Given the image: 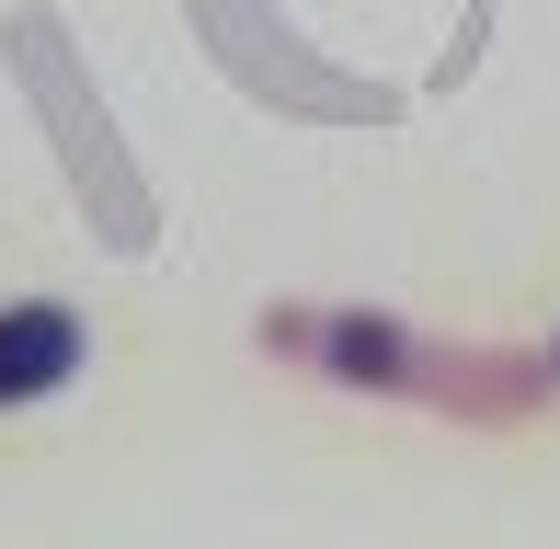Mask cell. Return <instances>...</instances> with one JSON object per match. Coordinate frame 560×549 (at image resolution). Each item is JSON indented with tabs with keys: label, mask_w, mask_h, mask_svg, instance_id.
Segmentation results:
<instances>
[{
	"label": "cell",
	"mask_w": 560,
	"mask_h": 549,
	"mask_svg": "<svg viewBox=\"0 0 560 549\" xmlns=\"http://www.w3.org/2000/svg\"><path fill=\"white\" fill-rule=\"evenodd\" d=\"M81 366V320L69 309H0V401H35Z\"/></svg>",
	"instance_id": "6da1fadb"
}]
</instances>
